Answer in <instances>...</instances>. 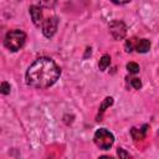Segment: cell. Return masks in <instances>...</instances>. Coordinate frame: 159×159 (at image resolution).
I'll list each match as a JSON object with an SVG mask.
<instances>
[{
    "label": "cell",
    "mask_w": 159,
    "mask_h": 159,
    "mask_svg": "<svg viewBox=\"0 0 159 159\" xmlns=\"http://www.w3.org/2000/svg\"><path fill=\"white\" fill-rule=\"evenodd\" d=\"M112 2H114V4H117V5H123V4H127V2H129L130 0H111Z\"/></svg>",
    "instance_id": "9a60e30c"
},
{
    "label": "cell",
    "mask_w": 159,
    "mask_h": 159,
    "mask_svg": "<svg viewBox=\"0 0 159 159\" xmlns=\"http://www.w3.org/2000/svg\"><path fill=\"white\" fill-rule=\"evenodd\" d=\"M135 50H137L138 52H140V53L148 52V51L150 50V41L147 40V39L139 40V41L137 42V45H135Z\"/></svg>",
    "instance_id": "52a82bcc"
},
{
    "label": "cell",
    "mask_w": 159,
    "mask_h": 159,
    "mask_svg": "<svg viewBox=\"0 0 159 159\" xmlns=\"http://www.w3.org/2000/svg\"><path fill=\"white\" fill-rule=\"evenodd\" d=\"M147 128H148V125L145 124V125H143V128L142 129H137V128H132V130H130V134H132V137L134 138V139H143L144 137H145V133H147Z\"/></svg>",
    "instance_id": "ba28073f"
},
{
    "label": "cell",
    "mask_w": 159,
    "mask_h": 159,
    "mask_svg": "<svg viewBox=\"0 0 159 159\" xmlns=\"http://www.w3.org/2000/svg\"><path fill=\"white\" fill-rule=\"evenodd\" d=\"M93 140L99 149L108 150L114 143V135L106 128H101V129L96 130V133L93 135Z\"/></svg>",
    "instance_id": "3957f363"
},
{
    "label": "cell",
    "mask_w": 159,
    "mask_h": 159,
    "mask_svg": "<svg viewBox=\"0 0 159 159\" xmlns=\"http://www.w3.org/2000/svg\"><path fill=\"white\" fill-rule=\"evenodd\" d=\"M25 40H26L25 32H22L21 30H11L6 34L5 40H4V45L7 50L16 52L24 46Z\"/></svg>",
    "instance_id": "7a4b0ae2"
},
{
    "label": "cell",
    "mask_w": 159,
    "mask_h": 159,
    "mask_svg": "<svg viewBox=\"0 0 159 159\" xmlns=\"http://www.w3.org/2000/svg\"><path fill=\"white\" fill-rule=\"evenodd\" d=\"M109 63H111V57H109V55H103L102 56V58L99 60V63H98V67H99V70L101 71H104L108 66H109Z\"/></svg>",
    "instance_id": "30bf717a"
},
{
    "label": "cell",
    "mask_w": 159,
    "mask_h": 159,
    "mask_svg": "<svg viewBox=\"0 0 159 159\" xmlns=\"http://www.w3.org/2000/svg\"><path fill=\"white\" fill-rule=\"evenodd\" d=\"M57 26H58V19L56 16H51V17L46 19L42 22V34L45 35V37H47V39L52 37L56 34Z\"/></svg>",
    "instance_id": "277c9868"
},
{
    "label": "cell",
    "mask_w": 159,
    "mask_h": 159,
    "mask_svg": "<svg viewBox=\"0 0 159 159\" xmlns=\"http://www.w3.org/2000/svg\"><path fill=\"white\" fill-rule=\"evenodd\" d=\"M30 15H31V19H32V22L36 25V26H42V11H41V7L36 6V5H32L30 6Z\"/></svg>",
    "instance_id": "8992f818"
},
{
    "label": "cell",
    "mask_w": 159,
    "mask_h": 159,
    "mask_svg": "<svg viewBox=\"0 0 159 159\" xmlns=\"http://www.w3.org/2000/svg\"><path fill=\"white\" fill-rule=\"evenodd\" d=\"M117 154H118L119 158H128V157H129V154H128L127 152H124L122 148H118V149H117Z\"/></svg>",
    "instance_id": "5bb4252c"
},
{
    "label": "cell",
    "mask_w": 159,
    "mask_h": 159,
    "mask_svg": "<svg viewBox=\"0 0 159 159\" xmlns=\"http://www.w3.org/2000/svg\"><path fill=\"white\" fill-rule=\"evenodd\" d=\"M130 84H132V87L135 88V89H139V88L142 87V82H140V80L137 78V77H134V78L130 80Z\"/></svg>",
    "instance_id": "4fadbf2b"
},
{
    "label": "cell",
    "mask_w": 159,
    "mask_h": 159,
    "mask_svg": "<svg viewBox=\"0 0 159 159\" xmlns=\"http://www.w3.org/2000/svg\"><path fill=\"white\" fill-rule=\"evenodd\" d=\"M61 75L58 66L48 57H40L27 68L26 83L30 87L43 89L56 83Z\"/></svg>",
    "instance_id": "6da1fadb"
},
{
    "label": "cell",
    "mask_w": 159,
    "mask_h": 159,
    "mask_svg": "<svg viewBox=\"0 0 159 159\" xmlns=\"http://www.w3.org/2000/svg\"><path fill=\"white\" fill-rule=\"evenodd\" d=\"M127 70H128V72L129 73H138L139 72V66H138V63H135V62H129L128 65H127Z\"/></svg>",
    "instance_id": "8fae6325"
},
{
    "label": "cell",
    "mask_w": 159,
    "mask_h": 159,
    "mask_svg": "<svg viewBox=\"0 0 159 159\" xmlns=\"http://www.w3.org/2000/svg\"><path fill=\"white\" fill-rule=\"evenodd\" d=\"M112 104H113V98H112V97L104 98V101L102 102V104H101V107H99V116H98V119H97V120H101V117H102L103 112L106 111V108L109 107V106H112Z\"/></svg>",
    "instance_id": "9c48e42d"
},
{
    "label": "cell",
    "mask_w": 159,
    "mask_h": 159,
    "mask_svg": "<svg viewBox=\"0 0 159 159\" xmlns=\"http://www.w3.org/2000/svg\"><path fill=\"white\" fill-rule=\"evenodd\" d=\"M109 31L116 40H122L127 34V26L124 25V22L116 20L109 24Z\"/></svg>",
    "instance_id": "5b68a950"
},
{
    "label": "cell",
    "mask_w": 159,
    "mask_h": 159,
    "mask_svg": "<svg viewBox=\"0 0 159 159\" xmlns=\"http://www.w3.org/2000/svg\"><path fill=\"white\" fill-rule=\"evenodd\" d=\"M10 89H11V87H10V84H9L7 82H2V83H1V86H0V92H1L2 94H9V93H10Z\"/></svg>",
    "instance_id": "7c38bea8"
}]
</instances>
